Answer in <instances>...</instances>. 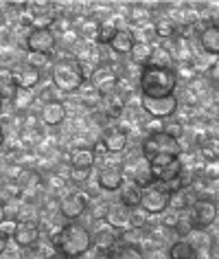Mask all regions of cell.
I'll list each match as a JSON object with an SVG mask.
<instances>
[{
  "label": "cell",
  "mask_w": 219,
  "mask_h": 259,
  "mask_svg": "<svg viewBox=\"0 0 219 259\" xmlns=\"http://www.w3.org/2000/svg\"><path fill=\"white\" fill-rule=\"evenodd\" d=\"M50 246L57 255H62L64 259H77L81 255H86L92 246V235L86 226L81 224H64L62 231H57L50 235Z\"/></svg>",
  "instance_id": "obj_1"
},
{
  "label": "cell",
  "mask_w": 219,
  "mask_h": 259,
  "mask_svg": "<svg viewBox=\"0 0 219 259\" xmlns=\"http://www.w3.org/2000/svg\"><path fill=\"white\" fill-rule=\"evenodd\" d=\"M140 152H143V158L149 163V167H160L178 160L182 154V145L176 137H171L167 130H162V132L147 134L143 145H140Z\"/></svg>",
  "instance_id": "obj_2"
},
{
  "label": "cell",
  "mask_w": 219,
  "mask_h": 259,
  "mask_svg": "<svg viewBox=\"0 0 219 259\" xmlns=\"http://www.w3.org/2000/svg\"><path fill=\"white\" fill-rule=\"evenodd\" d=\"M138 86H140V97H147V99H162V97L176 95L178 75L173 68H162V66H151V64H147V66L140 70Z\"/></svg>",
  "instance_id": "obj_3"
},
{
  "label": "cell",
  "mask_w": 219,
  "mask_h": 259,
  "mask_svg": "<svg viewBox=\"0 0 219 259\" xmlns=\"http://www.w3.org/2000/svg\"><path fill=\"white\" fill-rule=\"evenodd\" d=\"M53 86L62 93H79V88L86 81V73H83L81 62L64 57L53 64Z\"/></svg>",
  "instance_id": "obj_4"
},
{
  "label": "cell",
  "mask_w": 219,
  "mask_h": 259,
  "mask_svg": "<svg viewBox=\"0 0 219 259\" xmlns=\"http://www.w3.org/2000/svg\"><path fill=\"white\" fill-rule=\"evenodd\" d=\"M169 200H171V191L169 187L162 183H156L151 187L143 189V200H140V209L149 215H160L169 209Z\"/></svg>",
  "instance_id": "obj_5"
},
{
  "label": "cell",
  "mask_w": 219,
  "mask_h": 259,
  "mask_svg": "<svg viewBox=\"0 0 219 259\" xmlns=\"http://www.w3.org/2000/svg\"><path fill=\"white\" fill-rule=\"evenodd\" d=\"M189 213H191V220H193V224H195V229L206 231L210 224H215V220L219 215V206L215 200H210V198H197L191 202Z\"/></svg>",
  "instance_id": "obj_6"
},
{
  "label": "cell",
  "mask_w": 219,
  "mask_h": 259,
  "mask_svg": "<svg viewBox=\"0 0 219 259\" xmlns=\"http://www.w3.org/2000/svg\"><path fill=\"white\" fill-rule=\"evenodd\" d=\"M24 44H27V53H42L50 57L57 49V35L53 29H31Z\"/></svg>",
  "instance_id": "obj_7"
},
{
  "label": "cell",
  "mask_w": 219,
  "mask_h": 259,
  "mask_svg": "<svg viewBox=\"0 0 219 259\" xmlns=\"http://www.w3.org/2000/svg\"><path fill=\"white\" fill-rule=\"evenodd\" d=\"M178 97H162V99H147V97H140V108L145 110L151 119H169L178 112Z\"/></svg>",
  "instance_id": "obj_8"
},
{
  "label": "cell",
  "mask_w": 219,
  "mask_h": 259,
  "mask_svg": "<svg viewBox=\"0 0 219 259\" xmlns=\"http://www.w3.org/2000/svg\"><path fill=\"white\" fill-rule=\"evenodd\" d=\"M9 77L18 90H33L42 79V70L29 66V64L24 62V64H16V66L9 70Z\"/></svg>",
  "instance_id": "obj_9"
},
{
  "label": "cell",
  "mask_w": 219,
  "mask_h": 259,
  "mask_svg": "<svg viewBox=\"0 0 219 259\" xmlns=\"http://www.w3.org/2000/svg\"><path fill=\"white\" fill-rule=\"evenodd\" d=\"M40 235H42V231H40V224H37L35 220H18V229H16L11 239H14L22 250H27V248L37 246Z\"/></svg>",
  "instance_id": "obj_10"
},
{
  "label": "cell",
  "mask_w": 219,
  "mask_h": 259,
  "mask_svg": "<svg viewBox=\"0 0 219 259\" xmlns=\"http://www.w3.org/2000/svg\"><path fill=\"white\" fill-rule=\"evenodd\" d=\"M90 83H92V86L103 95V99H105V97L117 93L119 75H117V70L110 68V66H99V68L92 70V75H90Z\"/></svg>",
  "instance_id": "obj_11"
},
{
  "label": "cell",
  "mask_w": 219,
  "mask_h": 259,
  "mask_svg": "<svg viewBox=\"0 0 219 259\" xmlns=\"http://www.w3.org/2000/svg\"><path fill=\"white\" fill-rule=\"evenodd\" d=\"M88 204H90V200L86 193L73 191V193H66V196L60 200V213H62V218H66V220H77L86 213Z\"/></svg>",
  "instance_id": "obj_12"
},
{
  "label": "cell",
  "mask_w": 219,
  "mask_h": 259,
  "mask_svg": "<svg viewBox=\"0 0 219 259\" xmlns=\"http://www.w3.org/2000/svg\"><path fill=\"white\" fill-rule=\"evenodd\" d=\"M27 7H29L27 20L31 24V29H50L55 24L57 16L48 3H31Z\"/></svg>",
  "instance_id": "obj_13"
},
{
  "label": "cell",
  "mask_w": 219,
  "mask_h": 259,
  "mask_svg": "<svg viewBox=\"0 0 219 259\" xmlns=\"http://www.w3.org/2000/svg\"><path fill=\"white\" fill-rule=\"evenodd\" d=\"M101 143L105 145V150L110 154H119V152L125 150L127 143H130V134H127V130L121 127V125H110V127L103 130Z\"/></svg>",
  "instance_id": "obj_14"
},
{
  "label": "cell",
  "mask_w": 219,
  "mask_h": 259,
  "mask_svg": "<svg viewBox=\"0 0 219 259\" xmlns=\"http://www.w3.org/2000/svg\"><path fill=\"white\" fill-rule=\"evenodd\" d=\"M96 183L103 191H119L121 187L125 185V176H123V169L117 165H105L101 167V171L96 174Z\"/></svg>",
  "instance_id": "obj_15"
},
{
  "label": "cell",
  "mask_w": 219,
  "mask_h": 259,
  "mask_svg": "<svg viewBox=\"0 0 219 259\" xmlns=\"http://www.w3.org/2000/svg\"><path fill=\"white\" fill-rule=\"evenodd\" d=\"M199 47L208 57H219V24L210 22L199 29Z\"/></svg>",
  "instance_id": "obj_16"
},
{
  "label": "cell",
  "mask_w": 219,
  "mask_h": 259,
  "mask_svg": "<svg viewBox=\"0 0 219 259\" xmlns=\"http://www.w3.org/2000/svg\"><path fill=\"white\" fill-rule=\"evenodd\" d=\"M105 222L110 224V229L123 233L127 229H132V222H130V209L125 204H114V206H107V213H105Z\"/></svg>",
  "instance_id": "obj_17"
},
{
  "label": "cell",
  "mask_w": 219,
  "mask_h": 259,
  "mask_svg": "<svg viewBox=\"0 0 219 259\" xmlns=\"http://www.w3.org/2000/svg\"><path fill=\"white\" fill-rule=\"evenodd\" d=\"M64 119H66V106L60 101V99H50L42 106V121L44 125H60V123H64Z\"/></svg>",
  "instance_id": "obj_18"
},
{
  "label": "cell",
  "mask_w": 219,
  "mask_h": 259,
  "mask_svg": "<svg viewBox=\"0 0 219 259\" xmlns=\"http://www.w3.org/2000/svg\"><path fill=\"white\" fill-rule=\"evenodd\" d=\"M182 169H184V165H182V160L178 158V160H173V163H169V165L151 167V174H153V178H156V183L171 185V183H176V180L180 178Z\"/></svg>",
  "instance_id": "obj_19"
},
{
  "label": "cell",
  "mask_w": 219,
  "mask_h": 259,
  "mask_svg": "<svg viewBox=\"0 0 219 259\" xmlns=\"http://www.w3.org/2000/svg\"><path fill=\"white\" fill-rule=\"evenodd\" d=\"M96 163V154L92 147H77L70 154V169H92Z\"/></svg>",
  "instance_id": "obj_20"
},
{
  "label": "cell",
  "mask_w": 219,
  "mask_h": 259,
  "mask_svg": "<svg viewBox=\"0 0 219 259\" xmlns=\"http://www.w3.org/2000/svg\"><path fill=\"white\" fill-rule=\"evenodd\" d=\"M134 44H136V40H134L132 31L130 29H119L110 47H112V51L114 53H119V55H132Z\"/></svg>",
  "instance_id": "obj_21"
},
{
  "label": "cell",
  "mask_w": 219,
  "mask_h": 259,
  "mask_svg": "<svg viewBox=\"0 0 219 259\" xmlns=\"http://www.w3.org/2000/svg\"><path fill=\"white\" fill-rule=\"evenodd\" d=\"M121 204H125L127 209H138L140 206V200H143V189L136 185V183H125L121 187Z\"/></svg>",
  "instance_id": "obj_22"
},
{
  "label": "cell",
  "mask_w": 219,
  "mask_h": 259,
  "mask_svg": "<svg viewBox=\"0 0 219 259\" xmlns=\"http://www.w3.org/2000/svg\"><path fill=\"white\" fill-rule=\"evenodd\" d=\"M197 255H199V250L184 237L173 242L169 248V259H197Z\"/></svg>",
  "instance_id": "obj_23"
},
{
  "label": "cell",
  "mask_w": 219,
  "mask_h": 259,
  "mask_svg": "<svg viewBox=\"0 0 219 259\" xmlns=\"http://www.w3.org/2000/svg\"><path fill=\"white\" fill-rule=\"evenodd\" d=\"M105 259H145V252L140 246L130 244H117L112 250L105 255Z\"/></svg>",
  "instance_id": "obj_24"
},
{
  "label": "cell",
  "mask_w": 219,
  "mask_h": 259,
  "mask_svg": "<svg viewBox=\"0 0 219 259\" xmlns=\"http://www.w3.org/2000/svg\"><path fill=\"white\" fill-rule=\"evenodd\" d=\"M132 183H136L140 189H147V187L156 185V178H153V174H151V167H149V163H147L145 158H140L136 163V174H134Z\"/></svg>",
  "instance_id": "obj_25"
},
{
  "label": "cell",
  "mask_w": 219,
  "mask_h": 259,
  "mask_svg": "<svg viewBox=\"0 0 219 259\" xmlns=\"http://www.w3.org/2000/svg\"><path fill=\"white\" fill-rule=\"evenodd\" d=\"M79 101H81L86 108L96 110V108L103 106V95L92 86V83H83V86L79 88Z\"/></svg>",
  "instance_id": "obj_26"
},
{
  "label": "cell",
  "mask_w": 219,
  "mask_h": 259,
  "mask_svg": "<svg viewBox=\"0 0 219 259\" xmlns=\"http://www.w3.org/2000/svg\"><path fill=\"white\" fill-rule=\"evenodd\" d=\"M92 242H94L96 248L103 252V255H107V252L119 244V235L114 233V229H112V231H110V229H107V231H96V235H94Z\"/></svg>",
  "instance_id": "obj_27"
},
{
  "label": "cell",
  "mask_w": 219,
  "mask_h": 259,
  "mask_svg": "<svg viewBox=\"0 0 219 259\" xmlns=\"http://www.w3.org/2000/svg\"><path fill=\"white\" fill-rule=\"evenodd\" d=\"M103 103H105V114L110 116V119H119L121 114L125 112V108H127V103H125V97L123 95H110L103 99Z\"/></svg>",
  "instance_id": "obj_28"
},
{
  "label": "cell",
  "mask_w": 219,
  "mask_h": 259,
  "mask_svg": "<svg viewBox=\"0 0 219 259\" xmlns=\"http://www.w3.org/2000/svg\"><path fill=\"white\" fill-rule=\"evenodd\" d=\"M199 154L206 163H217L219 160V139H202L199 141Z\"/></svg>",
  "instance_id": "obj_29"
},
{
  "label": "cell",
  "mask_w": 219,
  "mask_h": 259,
  "mask_svg": "<svg viewBox=\"0 0 219 259\" xmlns=\"http://www.w3.org/2000/svg\"><path fill=\"white\" fill-rule=\"evenodd\" d=\"M151 55H153V47L149 42H136L134 44V51H132V60L134 64H138V66H147V64L151 62Z\"/></svg>",
  "instance_id": "obj_30"
},
{
  "label": "cell",
  "mask_w": 219,
  "mask_h": 259,
  "mask_svg": "<svg viewBox=\"0 0 219 259\" xmlns=\"http://www.w3.org/2000/svg\"><path fill=\"white\" fill-rule=\"evenodd\" d=\"M99 29H101V22L96 20V18H86V20H81V24H79V33L86 42H96Z\"/></svg>",
  "instance_id": "obj_31"
},
{
  "label": "cell",
  "mask_w": 219,
  "mask_h": 259,
  "mask_svg": "<svg viewBox=\"0 0 219 259\" xmlns=\"http://www.w3.org/2000/svg\"><path fill=\"white\" fill-rule=\"evenodd\" d=\"M191 206V200H189V193H186V189L182 191H171V200H169V209L167 211H189Z\"/></svg>",
  "instance_id": "obj_32"
},
{
  "label": "cell",
  "mask_w": 219,
  "mask_h": 259,
  "mask_svg": "<svg viewBox=\"0 0 219 259\" xmlns=\"http://www.w3.org/2000/svg\"><path fill=\"white\" fill-rule=\"evenodd\" d=\"M153 33L158 37H162V40H169V37L178 35V24L173 20H169V18H162V20H158L153 24Z\"/></svg>",
  "instance_id": "obj_33"
},
{
  "label": "cell",
  "mask_w": 219,
  "mask_h": 259,
  "mask_svg": "<svg viewBox=\"0 0 219 259\" xmlns=\"http://www.w3.org/2000/svg\"><path fill=\"white\" fill-rule=\"evenodd\" d=\"M16 93H18V88L14 86V81H11L9 70H3V73H0V99L3 101H14Z\"/></svg>",
  "instance_id": "obj_34"
},
{
  "label": "cell",
  "mask_w": 219,
  "mask_h": 259,
  "mask_svg": "<svg viewBox=\"0 0 219 259\" xmlns=\"http://www.w3.org/2000/svg\"><path fill=\"white\" fill-rule=\"evenodd\" d=\"M178 233L180 237H189L193 231H195V224H193V220H191V213L189 211H180V215H178V224H176V229H173Z\"/></svg>",
  "instance_id": "obj_35"
},
{
  "label": "cell",
  "mask_w": 219,
  "mask_h": 259,
  "mask_svg": "<svg viewBox=\"0 0 219 259\" xmlns=\"http://www.w3.org/2000/svg\"><path fill=\"white\" fill-rule=\"evenodd\" d=\"M151 66H162V68H173V57L169 55V51H167L165 47L160 49H153V55H151Z\"/></svg>",
  "instance_id": "obj_36"
},
{
  "label": "cell",
  "mask_w": 219,
  "mask_h": 259,
  "mask_svg": "<svg viewBox=\"0 0 219 259\" xmlns=\"http://www.w3.org/2000/svg\"><path fill=\"white\" fill-rule=\"evenodd\" d=\"M117 31H119V27L112 20L101 22V29H99V37H96V42H99V44H107V47H110L112 40H114V35H117Z\"/></svg>",
  "instance_id": "obj_37"
},
{
  "label": "cell",
  "mask_w": 219,
  "mask_h": 259,
  "mask_svg": "<svg viewBox=\"0 0 219 259\" xmlns=\"http://www.w3.org/2000/svg\"><path fill=\"white\" fill-rule=\"evenodd\" d=\"M147 215L149 213H145L143 209H130V222H132V229H138V231H143L145 229V224H147Z\"/></svg>",
  "instance_id": "obj_38"
},
{
  "label": "cell",
  "mask_w": 219,
  "mask_h": 259,
  "mask_svg": "<svg viewBox=\"0 0 219 259\" xmlns=\"http://www.w3.org/2000/svg\"><path fill=\"white\" fill-rule=\"evenodd\" d=\"M191 235H193V239H189V242L195 246L197 250H199V248H208V246H210V237L206 235L204 229H195V231L191 233Z\"/></svg>",
  "instance_id": "obj_39"
},
{
  "label": "cell",
  "mask_w": 219,
  "mask_h": 259,
  "mask_svg": "<svg viewBox=\"0 0 219 259\" xmlns=\"http://www.w3.org/2000/svg\"><path fill=\"white\" fill-rule=\"evenodd\" d=\"M27 64L33 66L37 70H42L44 66L48 64V55H42V53H27Z\"/></svg>",
  "instance_id": "obj_40"
},
{
  "label": "cell",
  "mask_w": 219,
  "mask_h": 259,
  "mask_svg": "<svg viewBox=\"0 0 219 259\" xmlns=\"http://www.w3.org/2000/svg\"><path fill=\"white\" fill-rule=\"evenodd\" d=\"M33 99V95H31V90H18L16 97H14V103H16V108H29V101Z\"/></svg>",
  "instance_id": "obj_41"
},
{
  "label": "cell",
  "mask_w": 219,
  "mask_h": 259,
  "mask_svg": "<svg viewBox=\"0 0 219 259\" xmlns=\"http://www.w3.org/2000/svg\"><path fill=\"white\" fill-rule=\"evenodd\" d=\"M16 229H18V220H14V218H5L3 222H0V233H5L7 237H14Z\"/></svg>",
  "instance_id": "obj_42"
},
{
  "label": "cell",
  "mask_w": 219,
  "mask_h": 259,
  "mask_svg": "<svg viewBox=\"0 0 219 259\" xmlns=\"http://www.w3.org/2000/svg\"><path fill=\"white\" fill-rule=\"evenodd\" d=\"M0 259H22L20 246H18L16 242H14V244H9L7 248H5L3 252H0Z\"/></svg>",
  "instance_id": "obj_43"
},
{
  "label": "cell",
  "mask_w": 219,
  "mask_h": 259,
  "mask_svg": "<svg viewBox=\"0 0 219 259\" xmlns=\"http://www.w3.org/2000/svg\"><path fill=\"white\" fill-rule=\"evenodd\" d=\"M130 20H132L134 24H145L147 20H149V14H147V9L143 11V9H138V7H136V9H134V11H132Z\"/></svg>",
  "instance_id": "obj_44"
},
{
  "label": "cell",
  "mask_w": 219,
  "mask_h": 259,
  "mask_svg": "<svg viewBox=\"0 0 219 259\" xmlns=\"http://www.w3.org/2000/svg\"><path fill=\"white\" fill-rule=\"evenodd\" d=\"M22 259H48V255H46V252H44L42 248L33 246V248H27V250H24Z\"/></svg>",
  "instance_id": "obj_45"
},
{
  "label": "cell",
  "mask_w": 219,
  "mask_h": 259,
  "mask_svg": "<svg viewBox=\"0 0 219 259\" xmlns=\"http://www.w3.org/2000/svg\"><path fill=\"white\" fill-rule=\"evenodd\" d=\"M88 171H90V169H70L68 178L73 180V183H86V180H88V176H90Z\"/></svg>",
  "instance_id": "obj_46"
},
{
  "label": "cell",
  "mask_w": 219,
  "mask_h": 259,
  "mask_svg": "<svg viewBox=\"0 0 219 259\" xmlns=\"http://www.w3.org/2000/svg\"><path fill=\"white\" fill-rule=\"evenodd\" d=\"M178 215H180V213H176V211H165V213H162V226L176 229V224H178Z\"/></svg>",
  "instance_id": "obj_47"
},
{
  "label": "cell",
  "mask_w": 219,
  "mask_h": 259,
  "mask_svg": "<svg viewBox=\"0 0 219 259\" xmlns=\"http://www.w3.org/2000/svg\"><path fill=\"white\" fill-rule=\"evenodd\" d=\"M7 246H9V237L5 235V233H0V252L7 248Z\"/></svg>",
  "instance_id": "obj_48"
},
{
  "label": "cell",
  "mask_w": 219,
  "mask_h": 259,
  "mask_svg": "<svg viewBox=\"0 0 219 259\" xmlns=\"http://www.w3.org/2000/svg\"><path fill=\"white\" fill-rule=\"evenodd\" d=\"M3 141H5V127H3V121H0V147H3Z\"/></svg>",
  "instance_id": "obj_49"
},
{
  "label": "cell",
  "mask_w": 219,
  "mask_h": 259,
  "mask_svg": "<svg viewBox=\"0 0 219 259\" xmlns=\"http://www.w3.org/2000/svg\"><path fill=\"white\" fill-rule=\"evenodd\" d=\"M5 218H7V215H5V204L3 202H0V222H3V220Z\"/></svg>",
  "instance_id": "obj_50"
},
{
  "label": "cell",
  "mask_w": 219,
  "mask_h": 259,
  "mask_svg": "<svg viewBox=\"0 0 219 259\" xmlns=\"http://www.w3.org/2000/svg\"><path fill=\"white\" fill-rule=\"evenodd\" d=\"M3 103H5V101H3V99H0V116H3Z\"/></svg>",
  "instance_id": "obj_51"
},
{
  "label": "cell",
  "mask_w": 219,
  "mask_h": 259,
  "mask_svg": "<svg viewBox=\"0 0 219 259\" xmlns=\"http://www.w3.org/2000/svg\"><path fill=\"white\" fill-rule=\"evenodd\" d=\"M57 259H64V257H62V255H57Z\"/></svg>",
  "instance_id": "obj_52"
},
{
  "label": "cell",
  "mask_w": 219,
  "mask_h": 259,
  "mask_svg": "<svg viewBox=\"0 0 219 259\" xmlns=\"http://www.w3.org/2000/svg\"><path fill=\"white\" fill-rule=\"evenodd\" d=\"M217 123H219V114H217Z\"/></svg>",
  "instance_id": "obj_53"
}]
</instances>
